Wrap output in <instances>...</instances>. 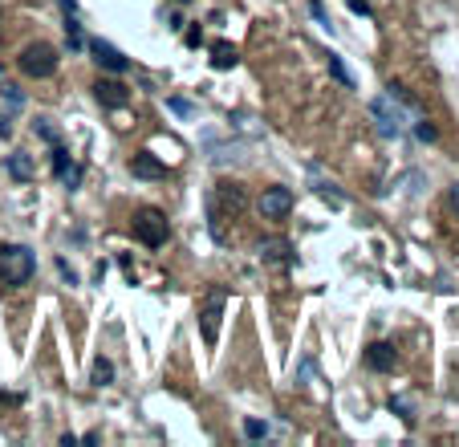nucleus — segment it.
Wrapping results in <instances>:
<instances>
[{
  "instance_id": "4be33fe9",
  "label": "nucleus",
  "mask_w": 459,
  "mask_h": 447,
  "mask_svg": "<svg viewBox=\"0 0 459 447\" xmlns=\"http://www.w3.org/2000/svg\"><path fill=\"white\" fill-rule=\"evenodd\" d=\"M57 272H61V276H65L69 285H78V272H74V268L65 265V261H57Z\"/></svg>"
},
{
  "instance_id": "0eeeda50",
  "label": "nucleus",
  "mask_w": 459,
  "mask_h": 447,
  "mask_svg": "<svg viewBox=\"0 0 459 447\" xmlns=\"http://www.w3.org/2000/svg\"><path fill=\"white\" fill-rule=\"evenodd\" d=\"M293 212V191L289 187H265L260 191V216L265 220H284Z\"/></svg>"
},
{
  "instance_id": "f03ea898",
  "label": "nucleus",
  "mask_w": 459,
  "mask_h": 447,
  "mask_svg": "<svg viewBox=\"0 0 459 447\" xmlns=\"http://www.w3.org/2000/svg\"><path fill=\"white\" fill-rule=\"evenodd\" d=\"M37 272V261L21 244H0V281L4 285H29Z\"/></svg>"
},
{
  "instance_id": "bb28decb",
  "label": "nucleus",
  "mask_w": 459,
  "mask_h": 447,
  "mask_svg": "<svg viewBox=\"0 0 459 447\" xmlns=\"http://www.w3.org/2000/svg\"><path fill=\"white\" fill-rule=\"evenodd\" d=\"M179 4H187V0H179Z\"/></svg>"
},
{
  "instance_id": "dca6fc26",
  "label": "nucleus",
  "mask_w": 459,
  "mask_h": 447,
  "mask_svg": "<svg viewBox=\"0 0 459 447\" xmlns=\"http://www.w3.org/2000/svg\"><path fill=\"white\" fill-rule=\"evenodd\" d=\"M90 378H93V386H110V382H114V362H110V358H98Z\"/></svg>"
},
{
  "instance_id": "20e7f679",
  "label": "nucleus",
  "mask_w": 459,
  "mask_h": 447,
  "mask_svg": "<svg viewBox=\"0 0 459 447\" xmlns=\"http://www.w3.org/2000/svg\"><path fill=\"white\" fill-rule=\"evenodd\" d=\"M370 118H374L378 134H386V138H399V134H403V110L394 106V98H390V94L370 102Z\"/></svg>"
},
{
  "instance_id": "a878e982",
  "label": "nucleus",
  "mask_w": 459,
  "mask_h": 447,
  "mask_svg": "<svg viewBox=\"0 0 459 447\" xmlns=\"http://www.w3.org/2000/svg\"><path fill=\"white\" fill-rule=\"evenodd\" d=\"M0 134H4V138H8V134H12V122H8V118H4V114H0Z\"/></svg>"
},
{
  "instance_id": "39448f33",
  "label": "nucleus",
  "mask_w": 459,
  "mask_h": 447,
  "mask_svg": "<svg viewBox=\"0 0 459 447\" xmlns=\"http://www.w3.org/2000/svg\"><path fill=\"white\" fill-rule=\"evenodd\" d=\"M224 305H228V293H224V289H212V293L203 297L199 325H203V342H208V346H216V338H220V317H224Z\"/></svg>"
},
{
  "instance_id": "1a4fd4ad",
  "label": "nucleus",
  "mask_w": 459,
  "mask_h": 447,
  "mask_svg": "<svg viewBox=\"0 0 459 447\" xmlns=\"http://www.w3.org/2000/svg\"><path fill=\"white\" fill-rule=\"evenodd\" d=\"M260 261L265 265H289L293 261V244L284 236H265L260 240Z\"/></svg>"
},
{
  "instance_id": "423d86ee",
  "label": "nucleus",
  "mask_w": 459,
  "mask_h": 447,
  "mask_svg": "<svg viewBox=\"0 0 459 447\" xmlns=\"http://www.w3.org/2000/svg\"><path fill=\"white\" fill-rule=\"evenodd\" d=\"M21 69H25L29 78H49V74L57 69V53H53L45 41L25 45V53H21Z\"/></svg>"
},
{
  "instance_id": "f257e3e1",
  "label": "nucleus",
  "mask_w": 459,
  "mask_h": 447,
  "mask_svg": "<svg viewBox=\"0 0 459 447\" xmlns=\"http://www.w3.org/2000/svg\"><path fill=\"white\" fill-rule=\"evenodd\" d=\"M224 212L228 216H240L244 212V191L240 183H216L212 199H208V220H212V236L224 240Z\"/></svg>"
},
{
  "instance_id": "393cba45",
  "label": "nucleus",
  "mask_w": 459,
  "mask_h": 447,
  "mask_svg": "<svg viewBox=\"0 0 459 447\" xmlns=\"http://www.w3.org/2000/svg\"><path fill=\"white\" fill-rule=\"evenodd\" d=\"M447 199H451V212H456V216H459V183H456V187H451V195H447Z\"/></svg>"
},
{
  "instance_id": "b1692460",
  "label": "nucleus",
  "mask_w": 459,
  "mask_h": 447,
  "mask_svg": "<svg viewBox=\"0 0 459 447\" xmlns=\"http://www.w3.org/2000/svg\"><path fill=\"white\" fill-rule=\"evenodd\" d=\"M350 8H354V12H362V17H370V4H366V0H350Z\"/></svg>"
},
{
  "instance_id": "7ed1b4c3",
  "label": "nucleus",
  "mask_w": 459,
  "mask_h": 447,
  "mask_svg": "<svg viewBox=\"0 0 459 447\" xmlns=\"http://www.w3.org/2000/svg\"><path fill=\"white\" fill-rule=\"evenodd\" d=\"M135 236L146 244V248L167 244V216H163L159 208H142V212H135Z\"/></svg>"
},
{
  "instance_id": "f8f14e48",
  "label": "nucleus",
  "mask_w": 459,
  "mask_h": 447,
  "mask_svg": "<svg viewBox=\"0 0 459 447\" xmlns=\"http://www.w3.org/2000/svg\"><path fill=\"white\" fill-rule=\"evenodd\" d=\"M131 171H135L138 179H163V175H167V167H163V163H159L150 151H142V155H135V159H131Z\"/></svg>"
},
{
  "instance_id": "f3484780",
  "label": "nucleus",
  "mask_w": 459,
  "mask_h": 447,
  "mask_svg": "<svg viewBox=\"0 0 459 447\" xmlns=\"http://www.w3.org/2000/svg\"><path fill=\"white\" fill-rule=\"evenodd\" d=\"M329 74H333L342 86H354V78L346 74V65H342V57H337V53H329Z\"/></svg>"
},
{
  "instance_id": "2eb2a0df",
  "label": "nucleus",
  "mask_w": 459,
  "mask_h": 447,
  "mask_svg": "<svg viewBox=\"0 0 459 447\" xmlns=\"http://www.w3.org/2000/svg\"><path fill=\"white\" fill-rule=\"evenodd\" d=\"M236 61H240L236 45H228V41H216V45H212V65H216V69H232Z\"/></svg>"
},
{
  "instance_id": "412c9836",
  "label": "nucleus",
  "mask_w": 459,
  "mask_h": 447,
  "mask_svg": "<svg viewBox=\"0 0 459 447\" xmlns=\"http://www.w3.org/2000/svg\"><path fill=\"white\" fill-rule=\"evenodd\" d=\"M414 134H418V138H423V142H431V138H435V127H431V122H427V118H423V122H418V127H414Z\"/></svg>"
},
{
  "instance_id": "ddd939ff",
  "label": "nucleus",
  "mask_w": 459,
  "mask_h": 447,
  "mask_svg": "<svg viewBox=\"0 0 459 447\" xmlns=\"http://www.w3.org/2000/svg\"><path fill=\"white\" fill-rule=\"evenodd\" d=\"M4 171L16 179V183H29V179H33V159H29L25 151H12V155L4 159Z\"/></svg>"
},
{
  "instance_id": "6e6552de",
  "label": "nucleus",
  "mask_w": 459,
  "mask_h": 447,
  "mask_svg": "<svg viewBox=\"0 0 459 447\" xmlns=\"http://www.w3.org/2000/svg\"><path fill=\"white\" fill-rule=\"evenodd\" d=\"M53 175L61 179L65 187H78V183H82V167H78V163L69 159V151L57 146V142H53Z\"/></svg>"
},
{
  "instance_id": "aec40b11",
  "label": "nucleus",
  "mask_w": 459,
  "mask_h": 447,
  "mask_svg": "<svg viewBox=\"0 0 459 447\" xmlns=\"http://www.w3.org/2000/svg\"><path fill=\"white\" fill-rule=\"evenodd\" d=\"M33 131L41 134L45 142H57V131H53V122H49V118H37V122H33Z\"/></svg>"
},
{
  "instance_id": "6ab92c4d",
  "label": "nucleus",
  "mask_w": 459,
  "mask_h": 447,
  "mask_svg": "<svg viewBox=\"0 0 459 447\" xmlns=\"http://www.w3.org/2000/svg\"><path fill=\"white\" fill-rule=\"evenodd\" d=\"M65 37H69V49H86V37H82V25H78V21L65 25Z\"/></svg>"
},
{
  "instance_id": "9d476101",
  "label": "nucleus",
  "mask_w": 459,
  "mask_h": 447,
  "mask_svg": "<svg viewBox=\"0 0 459 447\" xmlns=\"http://www.w3.org/2000/svg\"><path fill=\"white\" fill-rule=\"evenodd\" d=\"M93 94H98V102H102V106H110V110H122V106H126V98H131L122 82H110V78H98Z\"/></svg>"
},
{
  "instance_id": "4468645a",
  "label": "nucleus",
  "mask_w": 459,
  "mask_h": 447,
  "mask_svg": "<svg viewBox=\"0 0 459 447\" xmlns=\"http://www.w3.org/2000/svg\"><path fill=\"white\" fill-rule=\"evenodd\" d=\"M394 346H386V342H374L366 350V366L370 370H394Z\"/></svg>"
},
{
  "instance_id": "5701e85b",
  "label": "nucleus",
  "mask_w": 459,
  "mask_h": 447,
  "mask_svg": "<svg viewBox=\"0 0 459 447\" xmlns=\"http://www.w3.org/2000/svg\"><path fill=\"white\" fill-rule=\"evenodd\" d=\"M309 8H313V17H317V21H322V25H329V17H325V4H322V0H313V4H309Z\"/></svg>"
},
{
  "instance_id": "a211bd4d",
  "label": "nucleus",
  "mask_w": 459,
  "mask_h": 447,
  "mask_svg": "<svg viewBox=\"0 0 459 447\" xmlns=\"http://www.w3.org/2000/svg\"><path fill=\"white\" fill-rule=\"evenodd\" d=\"M244 435H248V439H269V427H265L260 419H244Z\"/></svg>"
},
{
  "instance_id": "9b49d317",
  "label": "nucleus",
  "mask_w": 459,
  "mask_h": 447,
  "mask_svg": "<svg viewBox=\"0 0 459 447\" xmlns=\"http://www.w3.org/2000/svg\"><path fill=\"white\" fill-rule=\"evenodd\" d=\"M90 53H93V61H98L102 69H110V74H122V69H126V57H122L110 41H93Z\"/></svg>"
}]
</instances>
